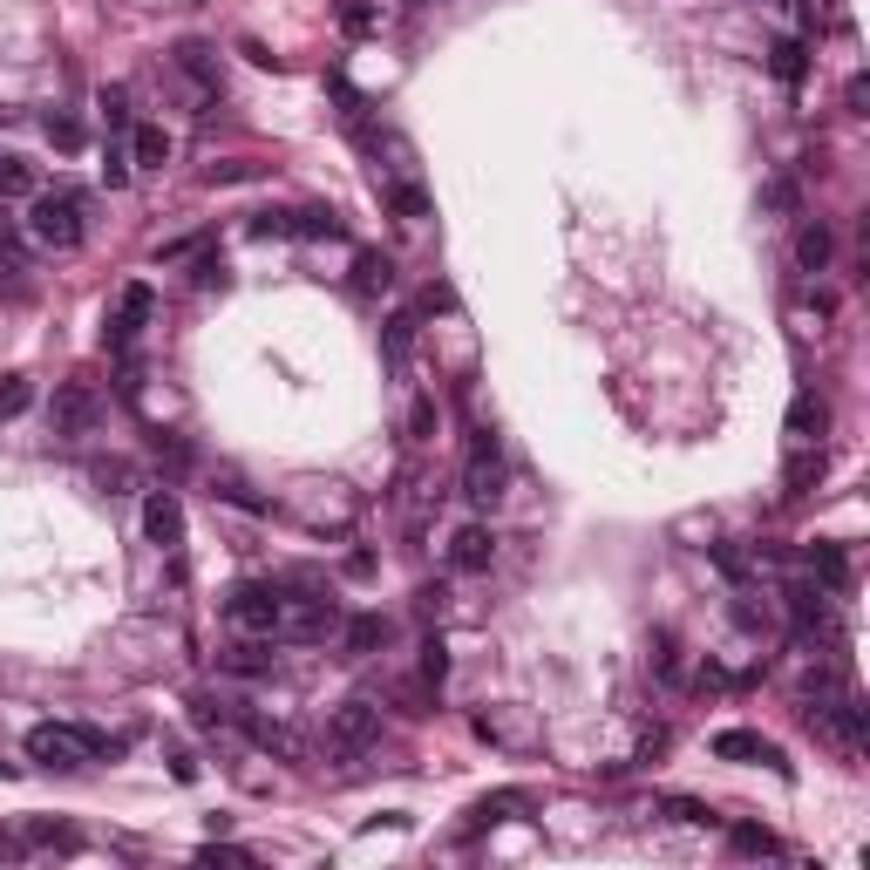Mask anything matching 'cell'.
<instances>
[{
  "instance_id": "cell-6",
  "label": "cell",
  "mask_w": 870,
  "mask_h": 870,
  "mask_svg": "<svg viewBox=\"0 0 870 870\" xmlns=\"http://www.w3.org/2000/svg\"><path fill=\"white\" fill-rule=\"evenodd\" d=\"M95 422H102V395L89 381H62L55 401H48V435L55 443H82V435H95Z\"/></svg>"
},
{
  "instance_id": "cell-1",
  "label": "cell",
  "mask_w": 870,
  "mask_h": 870,
  "mask_svg": "<svg viewBox=\"0 0 870 870\" xmlns=\"http://www.w3.org/2000/svg\"><path fill=\"white\" fill-rule=\"evenodd\" d=\"M347 605L334 599V585H314V578H286L279 585V639H299V647H314V639L341 632Z\"/></svg>"
},
{
  "instance_id": "cell-15",
  "label": "cell",
  "mask_w": 870,
  "mask_h": 870,
  "mask_svg": "<svg viewBox=\"0 0 870 870\" xmlns=\"http://www.w3.org/2000/svg\"><path fill=\"white\" fill-rule=\"evenodd\" d=\"M490 558H497L490 524H463V530L449 537V565H456V572H490Z\"/></svg>"
},
{
  "instance_id": "cell-33",
  "label": "cell",
  "mask_w": 870,
  "mask_h": 870,
  "mask_svg": "<svg viewBox=\"0 0 870 870\" xmlns=\"http://www.w3.org/2000/svg\"><path fill=\"white\" fill-rule=\"evenodd\" d=\"M21 836H28V850H82V836H75L68 823H28Z\"/></svg>"
},
{
  "instance_id": "cell-16",
  "label": "cell",
  "mask_w": 870,
  "mask_h": 870,
  "mask_svg": "<svg viewBox=\"0 0 870 870\" xmlns=\"http://www.w3.org/2000/svg\"><path fill=\"white\" fill-rule=\"evenodd\" d=\"M415 334H422V314H415V306H395L388 327H381V354H388L395 374L408 368V354H415Z\"/></svg>"
},
{
  "instance_id": "cell-42",
  "label": "cell",
  "mask_w": 870,
  "mask_h": 870,
  "mask_svg": "<svg viewBox=\"0 0 870 870\" xmlns=\"http://www.w3.org/2000/svg\"><path fill=\"white\" fill-rule=\"evenodd\" d=\"M21 245H28V232H21L14 218H0V252H8V259H21Z\"/></svg>"
},
{
  "instance_id": "cell-3",
  "label": "cell",
  "mask_w": 870,
  "mask_h": 870,
  "mask_svg": "<svg viewBox=\"0 0 870 870\" xmlns=\"http://www.w3.org/2000/svg\"><path fill=\"white\" fill-rule=\"evenodd\" d=\"M89 197L82 191H35L28 197V239L41 245V252H75V245H82V232H89Z\"/></svg>"
},
{
  "instance_id": "cell-21",
  "label": "cell",
  "mask_w": 870,
  "mask_h": 870,
  "mask_svg": "<svg viewBox=\"0 0 870 870\" xmlns=\"http://www.w3.org/2000/svg\"><path fill=\"white\" fill-rule=\"evenodd\" d=\"M239 721H245V734L259 741V749L286 755V762H299V755H306V741H299V734H293L286 721H272V714H239Z\"/></svg>"
},
{
  "instance_id": "cell-17",
  "label": "cell",
  "mask_w": 870,
  "mask_h": 870,
  "mask_svg": "<svg viewBox=\"0 0 870 870\" xmlns=\"http://www.w3.org/2000/svg\"><path fill=\"white\" fill-rule=\"evenodd\" d=\"M381 647H388V619H381V612H354V619H341V653L347 660H368Z\"/></svg>"
},
{
  "instance_id": "cell-24",
  "label": "cell",
  "mask_w": 870,
  "mask_h": 870,
  "mask_svg": "<svg viewBox=\"0 0 870 870\" xmlns=\"http://www.w3.org/2000/svg\"><path fill=\"white\" fill-rule=\"evenodd\" d=\"M334 21L347 41H368V35H381V0H334Z\"/></svg>"
},
{
  "instance_id": "cell-34",
  "label": "cell",
  "mask_w": 870,
  "mask_h": 870,
  "mask_svg": "<svg viewBox=\"0 0 870 870\" xmlns=\"http://www.w3.org/2000/svg\"><path fill=\"white\" fill-rule=\"evenodd\" d=\"M41 130H48V143H55L62 157H75V150H82V123L62 116V110H48V116H41Z\"/></svg>"
},
{
  "instance_id": "cell-18",
  "label": "cell",
  "mask_w": 870,
  "mask_h": 870,
  "mask_svg": "<svg viewBox=\"0 0 870 870\" xmlns=\"http://www.w3.org/2000/svg\"><path fill=\"white\" fill-rule=\"evenodd\" d=\"M830 252H836V239H830V225L823 218H803L796 225V272H830Z\"/></svg>"
},
{
  "instance_id": "cell-39",
  "label": "cell",
  "mask_w": 870,
  "mask_h": 870,
  "mask_svg": "<svg viewBox=\"0 0 870 870\" xmlns=\"http://www.w3.org/2000/svg\"><path fill=\"white\" fill-rule=\"evenodd\" d=\"M443 674H449V653H443V639H428V647H422V680L443 687Z\"/></svg>"
},
{
  "instance_id": "cell-5",
  "label": "cell",
  "mask_w": 870,
  "mask_h": 870,
  "mask_svg": "<svg viewBox=\"0 0 870 870\" xmlns=\"http://www.w3.org/2000/svg\"><path fill=\"white\" fill-rule=\"evenodd\" d=\"M374 741H381V707H374L368 694H354V701H341L334 714H327V749H334L341 762L368 755Z\"/></svg>"
},
{
  "instance_id": "cell-43",
  "label": "cell",
  "mask_w": 870,
  "mask_h": 870,
  "mask_svg": "<svg viewBox=\"0 0 870 870\" xmlns=\"http://www.w3.org/2000/svg\"><path fill=\"white\" fill-rule=\"evenodd\" d=\"M653 660H660V674H667V680H680V653H674V632H660V653H653Z\"/></svg>"
},
{
  "instance_id": "cell-2",
  "label": "cell",
  "mask_w": 870,
  "mask_h": 870,
  "mask_svg": "<svg viewBox=\"0 0 870 870\" xmlns=\"http://www.w3.org/2000/svg\"><path fill=\"white\" fill-rule=\"evenodd\" d=\"M21 749H28V762H41V769H82V762H102V755H116L123 741L95 734V728H75V721H35Z\"/></svg>"
},
{
  "instance_id": "cell-28",
  "label": "cell",
  "mask_w": 870,
  "mask_h": 870,
  "mask_svg": "<svg viewBox=\"0 0 870 870\" xmlns=\"http://www.w3.org/2000/svg\"><path fill=\"white\" fill-rule=\"evenodd\" d=\"M769 68L782 75L789 89H796V82H803V68H809V48H803V35H782V41L769 48Z\"/></svg>"
},
{
  "instance_id": "cell-12",
  "label": "cell",
  "mask_w": 870,
  "mask_h": 870,
  "mask_svg": "<svg viewBox=\"0 0 870 870\" xmlns=\"http://www.w3.org/2000/svg\"><path fill=\"white\" fill-rule=\"evenodd\" d=\"M707 749H714V762H769L776 776H789V762H782V749H776V741H762L755 728H721V734L707 741Z\"/></svg>"
},
{
  "instance_id": "cell-4",
  "label": "cell",
  "mask_w": 870,
  "mask_h": 870,
  "mask_svg": "<svg viewBox=\"0 0 870 870\" xmlns=\"http://www.w3.org/2000/svg\"><path fill=\"white\" fill-rule=\"evenodd\" d=\"M225 626L239 639H279V578H245L225 592Z\"/></svg>"
},
{
  "instance_id": "cell-27",
  "label": "cell",
  "mask_w": 870,
  "mask_h": 870,
  "mask_svg": "<svg viewBox=\"0 0 870 870\" xmlns=\"http://www.w3.org/2000/svg\"><path fill=\"white\" fill-rule=\"evenodd\" d=\"M789 490L782 497H809V483H823V449H789Z\"/></svg>"
},
{
  "instance_id": "cell-23",
  "label": "cell",
  "mask_w": 870,
  "mask_h": 870,
  "mask_svg": "<svg viewBox=\"0 0 870 870\" xmlns=\"http://www.w3.org/2000/svg\"><path fill=\"white\" fill-rule=\"evenodd\" d=\"M41 191V170L28 157H0V204H28Z\"/></svg>"
},
{
  "instance_id": "cell-36",
  "label": "cell",
  "mask_w": 870,
  "mask_h": 870,
  "mask_svg": "<svg viewBox=\"0 0 870 870\" xmlns=\"http://www.w3.org/2000/svg\"><path fill=\"white\" fill-rule=\"evenodd\" d=\"M102 123H110V137H130V95L123 89H102Z\"/></svg>"
},
{
  "instance_id": "cell-11",
  "label": "cell",
  "mask_w": 870,
  "mask_h": 870,
  "mask_svg": "<svg viewBox=\"0 0 870 870\" xmlns=\"http://www.w3.org/2000/svg\"><path fill=\"white\" fill-rule=\"evenodd\" d=\"M836 592H830V585H816V578H796V585H789V619H796V632L809 639H823L830 632V619H836V605H830Z\"/></svg>"
},
{
  "instance_id": "cell-32",
  "label": "cell",
  "mask_w": 870,
  "mask_h": 870,
  "mask_svg": "<svg viewBox=\"0 0 870 870\" xmlns=\"http://www.w3.org/2000/svg\"><path fill=\"white\" fill-rule=\"evenodd\" d=\"M28 408H35V381L28 374H8V381H0V422L28 415Z\"/></svg>"
},
{
  "instance_id": "cell-38",
  "label": "cell",
  "mask_w": 870,
  "mask_h": 870,
  "mask_svg": "<svg viewBox=\"0 0 870 870\" xmlns=\"http://www.w3.org/2000/svg\"><path fill=\"white\" fill-rule=\"evenodd\" d=\"M408 435H415V443H428V435H435V401L428 395H415V408H408Z\"/></svg>"
},
{
  "instance_id": "cell-9",
  "label": "cell",
  "mask_w": 870,
  "mask_h": 870,
  "mask_svg": "<svg viewBox=\"0 0 870 870\" xmlns=\"http://www.w3.org/2000/svg\"><path fill=\"white\" fill-rule=\"evenodd\" d=\"M143 537H150L164 558L184 551V503H177V490H150V497H143Z\"/></svg>"
},
{
  "instance_id": "cell-22",
  "label": "cell",
  "mask_w": 870,
  "mask_h": 870,
  "mask_svg": "<svg viewBox=\"0 0 870 870\" xmlns=\"http://www.w3.org/2000/svg\"><path fill=\"white\" fill-rule=\"evenodd\" d=\"M388 286H395V259H388V252H354V293L381 299Z\"/></svg>"
},
{
  "instance_id": "cell-44",
  "label": "cell",
  "mask_w": 870,
  "mask_h": 870,
  "mask_svg": "<svg viewBox=\"0 0 870 870\" xmlns=\"http://www.w3.org/2000/svg\"><path fill=\"white\" fill-rule=\"evenodd\" d=\"M408 8H422V0H408Z\"/></svg>"
},
{
  "instance_id": "cell-19",
  "label": "cell",
  "mask_w": 870,
  "mask_h": 870,
  "mask_svg": "<svg viewBox=\"0 0 870 870\" xmlns=\"http://www.w3.org/2000/svg\"><path fill=\"white\" fill-rule=\"evenodd\" d=\"M374 184H381V204H388L395 218H408V225L428 218V191L415 184V177H374Z\"/></svg>"
},
{
  "instance_id": "cell-13",
  "label": "cell",
  "mask_w": 870,
  "mask_h": 870,
  "mask_svg": "<svg viewBox=\"0 0 870 870\" xmlns=\"http://www.w3.org/2000/svg\"><path fill=\"white\" fill-rule=\"evenodd\" d=\"M524 809H530V789H490V796H476L463 809V830H497V823H510V816H524Z\"/></svg>"
},
{
  "instance_id": "cell-26",
  "label": "cell",
  "mask_w": 870,
  "mask_h": 870,
  "mask_svg": "<svg viewBox=\"0 0 870 870\" xmlns=\"http://www.w3.org/2000/svg\"><path fill=\"white\" fill-rule=\"evenodd\" d=\"M272 639H239L232 632V647H225V667H232V674H272Z\"/></svg>"
},
{
  "instance_id": "cell-31",
  "label": "cell",
  "mask_w": 870,
  "mask_h": 870,
  "mask_svg": "<svg viewBox=\"0 0 870 870\" xmlns=\"http://www.w3.org/2000/svg\"><path fill=\"white\" fill-rule=\"evenodd\" d=\"M728 843H734V857H776V850H782V843H776L769 830H762V823H734V830H728Z\"/></svg>"
},
{
  "instance_id": "cell-40",
  "label": "cell",
  "mask_w": 870,
  "mask_h": 870,
  "mask_svg": "<svg viewBox=\"0 0 870 870\" xmlns=\"http://www.w3.org/2000/svg\"><path fill=\"white\" fill-rule=\"evenodd\" d=\"M843 110H850V116H870V82H863V75H850V82H843Z\"/></svg>"
},
{
  "instance_id": "cell-10",
  "label": "cell",
  "mask_w": 870,
  "mask_h": 870,
  "mask_svg": "<svg viewBox=\"0 0 870 870\" xmlns=\"http://www.w3.org/2000/svg\"><path fill=\"white\" fill-rule=\"evenodd\" d=\"M782 435H789V449H823V435H830V401L816 395V388H803L796 401H789Z\"/></svg>"
},
{
  "instance_id": "cell-41",
  "label": "cell",
  "mask_w": 870,
  "mask_h": 870,
  "mask_svg": "<svg viewBox=\"0 0 870 870\" xmlns=\"http://www.w3.org/2000/svg\"><path fill=\"white\" fill-rule=\"evenodd\" d=\"M21 857H28V836H21V830H0V863H21Z\"/></svg>"
},
{
  "instance_id": "cell-8",
  "label": "cell",
  "mask_w": 870,
  "mask_h": 870,
  "mask_svg": "<svg viewBox=\"0 0 870 870\" xmlns=\"http://www.w3.org/2000/svg\"><path fill=\"white\" fill-rule=\"evenodd\" d=\"M150 314H157V293H150L143 279H130V286L116 293V306H110V347H116V354H130V347H137V334L150 327Z\"/></svg>"
},
{
  "instance_id": "cell-37",
  "label": "cell",
  "mask_w": 870,
  "mask_h": 870,
  "mask_svg": "<svg viewBox=\"0 0 870 870\" xmlns=\"http://www.w3.org/2000/svg\"><path fill=\"white\" fill-rule=\"evenodd\" d=\"M252 239H293V212H259L252 218Z\"/></svg>"
},
{
  "instance_id": "cell-29",
  "label": "cell",
  "mask_w": 870,
  "mask_h": 870,
  "mask_svg": "<svg viewBox=\"0 0 870 870\" xmlns=\"http://www.w3.org/2000/svg\"><path fill=\"white\" fill-rule=\"evenodd\" d=\"M293 239H347V225L327 204H306V212H293Z\"/></svg>"
},
{
  "instance_id": "cell-30",
  "label": "cell",
  "mask_w": 870,
  "mask_h": 870,
  "mask_svg": "<svg viewBox=\"0 0 870 870\" xmlns=\"http://www.w3.org/2000/svg\"><path fill=\"white\" fill-rule=\"evenodd\" d=\"M259 177H266V164H252V157H225V164H212V170H204V184H259Z\"/></svg>"
},
{
  "instance_id": "cell-35",
  "label": "cell",
  "mask_w": 870,
  "mask_h": 870,
  "mask_svg": "<svg viewBox=\"0 0 870 870\" xmlns=\"http://www.w3.org/2000/svg\"><path fill=\"white\" fill-rule=\"evenodd\" d=\"M660 816H674V823H694V830H714V823H721V816H714L707 803H694V796H667V803H660Z\"/></svg>"
},
{
  "instance_id": "cell-7",
  "label": "cell",
  "mask_w": 870,
  "mask_h": 870,
  "mask_svg": "<svg viewBox=\"0 0 870 870\" xmlns=\"http://www.w3.org/2000/svg\"><path fill=\"white\" fill-rule=\"evenodd\" d=\"M463 497H470L476 510H490V503L503 497V449L490 443V435H476L470 456H463Z\"/></svg>"
},
{
  "instance_id": "cell-14",
  "label": "cell",
  "mask_w": 870,
  "mask_h": 870,
  "mask_svg": "<svg viewBox=\"0 0 870 870\" xmlns=\"http://www.w3.org/2000/svg\"><path fill=\"white\" fill-rule=\"evenodd\" d=\"M177 75H184V82L197 89V102H218V55L204 41H177Z\"/></svg>"
},
{
  "instance_id": "cell-20",
  "label": "cell",
  "mask_w": 870,
  "mask_h": 870,
  "mask_svg": "<svg viewBox=\"0 0 870 870\" xmlns=\"http://www.w3.org/2000/svg\"><path fill=\"white\" fill-rule=\"evenodd\" d=\"M803 565H809L816 585H830V592H843V585H850V558H843V545H830V537H816V545L803 551Z\"/></svg>"
},
{
  "instance_id": "cell-25",
  "label": "cell",
  "mask_w": 870,
  "mask_h": 870,
  "mask_svg": "<svg viewBox=\"0 0 870 870\" xmlns=\"http://www.w3.org/2000/svg\"><path fill=\"white\" fill-rule=\"evenodd\" d=\"M130 157H137L143 170H164V164H170V137L157 130V123H137V130H130Z\"/></svg>"
}]
</instances>
